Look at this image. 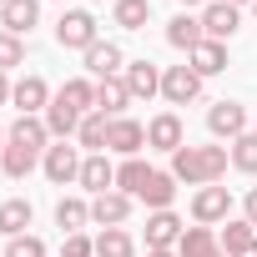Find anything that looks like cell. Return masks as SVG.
Segmentation results:
<instances>
[{
  "label": "cell",
  "mask_w": 257,
  "mask_h": 257,
  "mask_svg": "<svg viewBox=\"0 0 257 257\" xmlns=\"http://www.w3.org/2000/svg\"><path fill=\"white\" fill-rule=\"evenodd\" d=\"M11 86H16V81H11L6 71H0V106H11Z\"/></svg>",
  "instance_id": "38"
},
{
  "label": "cell",
  "mask_w": 257,
  "mask_h": 257,
  "mask_svg": "<svg viewBox=\"0 0 257 257\" xmlns=\"http://www.w3.org/2000/svg\"><path fill=\"white\" fill-rule=\"evenodd\" d=\"M247 11H252V21H257V0H252V6H247Z\"/></svg>",
  "instance_id": "44"
},
{
  "label": "cell",
  "mask_w": 257,
  "mask_h": 257,
  "mask_svg": "<svg viewBox=\"0 0 257 257\" xmlns=\"http://www.w3.org/2000/svg\"><path fill=\"white\" fill-rule=\"evenodd\" d=\"M147 257H177V252H147Z\"/></svg>",
  "instance_id": "42"
},
{
  "label": "cell",
  "mask_w": 257,
  "mask_h": 257,
  "mask_svg": "<svg viewBox=\"0 0 257 257\" xmlns=\"http://www.w3.org/2000/svg\"><path fill=\"white\" fill-rule=\"evenodd\" d=\"M137 212V197H126V192H101V197H91V222L96 227H121L126 217Z\"/></svg>",
  "instance_id": "12"
},
{
  "label": "cell",
  "mask_w": 257,
  "mask_h": 257,
  "mask_svg": "<svg viewBox=\"0 0 257 257\" xmlns=\"http://www.w3.org/2000/svg\"><path fill=\"white\" fill-rule=\"evenodd\" d=\"M202 31H207V41H232L237 31H242V11L237 6H227V0H212V6L202 11Z\"/></svg>",
  "instance_id": "13"
},
{
  "label": "cell",
  "mask_w": 257,
  "mask_h": 257,
  "mask_svg": "<svg viewBox=\"0 0 257 257\" xmlns=\"http://www.w3.org/2000/svg\"><path fill=\"white\" fill-rule=\"evenodd\" d=\"M202 96V76L192 66H167L162 71V101L167 106H192Z\"/></svg>",
  "instance_id": "8"
},
{
  "label": "cell",
  "mask_w": 257,
  "mask_h": 257,
  "mask_svg": "<svg viewBox=\"0 0 257 257\" xmlns=\"http://www.w3.org/2000/svg\"><path fill=\"white\" fill-rule=\"evenodd\" d=\"M147 147H152V152H167V157L187 147V126H182L177 111H157V116L147 121Z\"/></svg>",
  "instance_id": "6"
},
{
  "label": "cell",
  "mask_w": 257,
  "mask_h": 257,
  "mask_svg": "<svg viewBox=\"0 0 257 257\" xmlns=\"http://www.w3.org/2000/svg\"><path fill=\"white\" fill-rule=\"evenodd\" d=\"M0 6H6V0H0Z\"/></svg>",
  "instance_id": "46"
},
{
  "label": "cell",
  "mask_w": 257,
  "mask_h": 257,
  "mask_svg": "<svg viewBox=\"0 0 257 257\" xmlns=\"http://www.w3.org/2000/svg\"><path fill=\"white\" fill-rule=\"evenodd\" d=\"M51 96H56V91H51V86H46V76H36V71H31V76H21V81L11 86V106H16L21 116H46Z\"/></svg>",
  "instance_id": "9"
},
{
  "label": "cell",
  "mask_w": 257,
  "mask_h": 257,
  "mask_svg": "<svg viewBox=\"0 0 257 257\" xmlns=\"http://www.w3.org/2000/svg\"><path fill=\"white\" fill-rule=\"evenodd\" d=\"M227 217H232V192L227 187L212 182V187H197L192 192V222L197 227H222Z\"/></svg>",
  "instance_id": "4"
},
{
  "label": "cell",
  "mask_w": 257,
  "mask_h": 257,
  "mask_svg": "<svg viewBox=\"0 0 257 257\" xmlns=\"http://www.w3.org/2000/svg\"><path fill=\"white\" fill-rule=\"evenodd\" d=\"M81 147L76 142H51L46 147V157H41V172H46V182L51 187H71V182H81Z\"/></svg>",
  "instance_id": "3"
},
{
  "label": "cell",
  "mask_w": 257,
  "mask_h": 257,
  "mask_svg": "<svg viewBox=\"0 0 257 257\" xmlns=\"http://www.w3.org/2000/svg\"><path fill=\"white\" fill-rule=\"evenodd\" d=\"M111 21H116L121 31H147V21H152V0H116V6H111Z\"/></svg>",
  "instance_id": "31"
},
{
  "label": "cell",
  "mask_w": 257,
  "mask_h": 257,
  "mask_svg": "<svg viewBox=\"0 0 257 257\" xmlns=\"http://www.w3.org/2000/svg\"><path fill=\"white\" fill-rule=\"evenodd\" d=\"M96 257H137V237L126 227H101L96 237Z\"/></svg>",
  "instance_id": "30"
},
{
  "label": "cell",
  "mask_w": 257,
  "mask_h": 257,
  "mask_svg": "<svg viewBox=\"0 0 257 257\" xmlns=\"http://www.w3.org/2000/svg\"><path fill=\"white\" fill-rule=\"evenodd\" d=\"M227 152H232V172H242V177H257V132L237 137Z\"/></svg>",
  "instance_id": "33"
},
{
  "label": "cell",
  "mask_w": 257,
  "mask_h": 257,
  "mask_svg": "<svg viewBox=\"0 0 257 257\" xmlns=\"http://www.w3.org/2000/svg\"><path fill=\"white\" fill-rule=\"evenodd\" d=\"M207 132L232 147L237 137H247V106L242 101H212L207 106Z\"/></svg>",
  "instance_id": "5"
},
{
  "label": "cell",
  "mask_w": 257,
  "mask_h": 257,
  "mask_svg": "<svg viewBox=\"0 0 257 257\" xmlns=\"http://www.w3.org/2000/svg\"><path fill=\"white\" fill-rule=\"evenodd\" d=\"M101 41V26H96V16L86 11V6H76V11H61V21H56V46L61 51H91Z\"/></svg>",
  "instance_id": "2"
},
{
  "label": "cell",
  "mask_w": 257,
  "mask_h": 257,
  "mask_svg": "<svg viewBox=\"0 0 257 257\" xmlns=\"http://www.w3.org/2000/svg\"><path fill=\"white\" fill-rule=\"evenodd\" d=\"M56 227H61V237L66 232H86L91 227V202L86 197H61L56 202Z\"/></svg>",
  "instance_id": "25"
},
{
  "label": "cell",
  "mask_w": 257,
  "mask_h": 257,
  "mask_svg": "<svg viewBox=\"0 0 257 257\" xmlns=\"http://www.w3.org/2000/svg\"><path fill=\"white\" fill-rule=\"evenodd\" d=\"M86 71H91V81L121 76V71H126V51H121L116 41H96V46L86 51Z\"/></svg>",
  "instance_id": "15"
},
{
  "label": "cell",
  "mask_w": 257,
  "mask_h": 257,
  "mask_svg": "<svg viewBox=\"0 0 257 257\" xmlns=\"http://www.w3.org/2000/svg\"><path fill=\"white\" fill-rule=\"evenodd\" d=\"M6 137H11V142H21V147H31V152H41V157H46V147H51L46 116H16V121L6 126Z\"/></svg>",
  "instance_id": "19"
},
{
  "label": "cell",
  "mask_w": 257,
  "mask_h": 257,
  "mask_svg": "<svg viewBox=\"0 0 257 257\" xmlns=\"http://www.w3.org/2000/svg\"><path fill=\"white\" fill-rule=\"evenodd\" d=\"M222 247H217V232L212 227H187L182 232V242H177V257H217Z\"/></svg>",
  "instance_id": "29"
},
{
  "label": "cell",
  "mask_w": 257,
  "mask_h": 257,
  "mask_svg": "<svg viewBox=\"0 0 257 257\" xmlns=\"http://www.w3.org/2000/svg\"><path fill=\"white\" fill-rule=\"evenodd\" d=\"M137 202H147L152 212H167V207L177 202V177H172V172H152V182L142 187V197H137Z\"/></svg>",
  "instance_id": "26"
},
{
  "label": "cell",
  "mask_w": 257,
  "mask_h": 257,
  "mask_svg": "<svg viewBox=\"0 0 257 257\" xmlns=\"http://www.w3.org/2000/svg\"><path fill=\"white\" fill-rule=\"evenodd\" d=\"M152 172H157V167H147L142 157H126V162L116 167V192H126V197H142V187L152 182Z\"/></svg>",
  "instance_id": "27"
},
{
  "label": "cell",
  "mask_w": 257,
  "mask_h": 257,
  "mask_svg": "<svg viewBox=\"0 0 257 257\" xmlns=\"http://www.w3.org/2000/svg\"><path fill=\"white\" fill-rule=\"evenodd\" d=\"M187 66H192V71H197V76L207 81V76H222V71L232 66V61H227V46H222V41H202V46H197V51L187 56Z\"/></svg>",
  "instance_id": "22"
},
{
  "label": "cell",
  "mask_w": 257,
  "mask_h": 257,
  "mask_svg": "<svg viewBox=\"0 0 257 257\" xmlns=\"http://www.w3.org/2000/svg\"><path fill=\"white\" fill-rule=\"evenodd\" d=\"M61 257H96V237H86V232H66Z\"/></svg>",
  "instance_id": "36"
},
{
  "label": "cell",
  "mask_w": 257,
  "mask_h": 257,
  "mask_svg": "<svg viewBox=\"0 0 257 257\" xmlns=\"http://www.w3.org/2000/svg\"><path fill=\"white\" fill-rule=\"evenodd\" d=\"M56 96H61L66 106H76L81 116H91V111H96V81H91V76H71Z\"/></svg>",
  "instance_id": "28"
},
{
  "label": "cell",
  "mask_w": 257,
  "mask_h": 257,
  "mask_svg": "<svg viewBox=\"0 0 257 257\" xmlns=\"http://www.w3.org/2000/svg\"><path fill=\"white\" fill-rule=\"evenodd\" d=\"M6 257H51V252H46V242L36 232H21V237L6 242Z\"/></svg>",
  "instance_id": "35"
},
{
  "label": "cell",
  "mask_w": 257,
  "mask_h": 257,
  "mask_svg": "<svg viewBox=\"0 0 257 257\" xmlns=\"http://www.w3.org/2000/svg\"><path fill=\"white\" fill-rule=\"evenodd\" d=\"M227 6H237V11H242V6H252V0H227Z\"/></svg>",
  "instance_id": "41"
},
{
  "label": "cell",
  "mask_w": 257,
  "mask_h": 257,
  "mask_svg": "<svg viewBox=\"0 0 257 257\" xmlns=\"http://www.w3.org/2000/svg\"><path fill=\"white\" fill-rule=\"evenodd\" d=\"M252 242H257V227H252L247 217H227V222H222V232H217V247H222L227 257H237V252H247Z\"/></svg>",
  "instance_id": "23"
},
{
  "label": "cell",
  "mask_w": 257,
  "mask_h": 257,
  "mask_svg": "<svg viewBox=\"0 0 257 257\" xmlns=\"http://www.w3.org/2000/svg\"><path fill=\"white\" fill-rule=\"evenodd\" d=\"M217 257H227V252H217Z\"/></svg>",
  "instance_id": "45"
},
{
  "label": "cell",
  "mask_w": 257,
  "mask_h": 257,
  "mask_svg": "<svg viewBox=\"0 0 257 257\" xmlns=\"http://www.w3.org/2000/svg\"><path fill=\"white\" fill-rule=\"evenodd\" d=\"M202 41H207L202 16H187V11H182V16H172V21H167V46H172V51H187V56H192Z\"/></svg>",
  "instance_id": "16"
},
{
  "label": "cell",
  "mask_w": 257,
  "mask_h": 257,
  "mask_svg": "<svg viewBox=\"0 0 257 257\" xmlns=\"http://www.w3.org/2000/svg\"><path fill=\"white\" fill-rule=\"evenodd\" d=\"M126 106H132V91H126V81H121V76H106V81H96V111H101L106 121L126 116Z\"/></svg>",
  "instance_id": "18"
},
{
  "label": "cell",
  "mask_w": 257,
  "mask_h": 257,
  "mask_svg": "<svg viewBox=\"0 0 257 257\" xmlns=\"http://www.w3.org/2000/svg\"><path fill=\"white\" fill-rule=\"evenodd\" d=\"M0 257H6V252H0Z\"/></svg>",
  "instance_id": "47"
},
{
  "label": "cell",
  "mask_w": 257,
  "mask_h": 257,
  "mask_svg": "<svg viewBox=\"0 0 257 257\" xmlns=\"http://www.w3.org/2000/svg\"><path fill=\"white\" fill-rule=\"evenodd\" d=\"M187 222L167 207V212H147V252H177Z\"/></svg>",
  "instance_id": "10"
},
{
  "label": "cell",
  "mask_w": 257,
  "mask_h": 257,
  "mask_svg": "<svg viewBox=\"0 0 257 257\" xmlns=\"http://www.w3.org/2000/svg\"><path fill=\"white\" fill-rule=\"evenodd\" d=\"M31 222H36V207L26 197H6L0 202V237H21Z\"/></svg>",
  "instance_id": "24"
},
{
  "label": "cell",
  "mask_w": 257,
  "mask_h": 257,
  "mask_svg": "<svg viewBox=\"0 0 257 257\" xmlns=\"http://www.w3.org/2000/svg\"><path fill=\"white\" fill-rule=\"evenodd\" d=\"M0 152H6V126H0Z\"/></svg>",
  "instance_id": "43"
},
{
  "label": "cell",
  "mask_w": 257,
  "mask_h": 257,
  "mask_svg": "<svg viewBox=\"0 0 257 257\" xmlns=\"http://www.w3.org/2000/svg\"><path fill=\"white\" fill-rule=\"evenodd\" d=\"M106 126H111V121H106L101 111L81 116V132H76V147H81L86 157H91V152H106Z\"/></svg>",
  "instance_id": "32"
},
{
  "label": "cell",
  "mask_w": 257,
  "mask_h": 257,
  "mask_svg": "<svg viewBox=\"0 0 257 257\" xmlns=\"http://www.w3.org/2000/svg\"><path fill=\"white\" fill-rule=\"evenodd\" d=\"M16 66H26V41L21 36H11V31H0V71H16Z\"/></svg>",
  "instance_id": "34"
},
{
  "label": "cell",
  "mask_w": 257,
  "mask_h": 257,
  "mask_svg": "<svg viewBox=\"0 0 257 257\" xmlns=\"http://www.w3.org/2000/svg\"><path fill=\"white\" fill-rule=\"evenodd\" d=\"M142 147H147V126H142L137 116H116V121L106 126V152H116L121 162H126V157H142Z\"/></svg>",
  "instance_id": "7"
},
{
  "label": "cell",
  "mask_w": 257,
  "mask_h": 257,
  "mask_svg": "<svg viewBox=\"0 0 257 257\" xmlns=\"http://www.w3.org/2000/svg\"><path fill=\"white\" fill-rule=\"evenodd\" d=\"M46 132H51V142H71V137L81 132V111L66 106L61 96H51V106H46Z\"/></svg>",
  "instance_id": "20"
},
{
  "label": "cell",
  "mask_w": 257,
  "mask_h": 257,
  "mask_svg": "<svg viewBox=\"0 0 257 257\" xmlns=\"http://www.w3.org/2000/svg\"><path fill=\"white\" fill-rule=\"evenodd\" d=\"M81 187H86L91 197L111 192V187H116V162H111L106 152H91V157L81 162Z\"/></svg>",
  "instance_id": "17"
},
{
  "label": "cell",
  "mask_w": 257,
  "mask_h": 257,
  "mask_svg": "<svg viewBox=\"0 0 257 257\" xmlns=\"http://www.w3.org/2000/svg\"><path fill=\"white\" fill-rule=\"evenodd\" d=\"M41 6H46V0H41Z\"/></svg>",
  "instance_id": "48"
},
{
  "label": "cell",
  "mask_w": 257,
  "mask_h": 257,
  "mask_svg": "<svg viewBox=\"0 0 257 257\" xmlns=\"http://www.w3.org/2000/svg\"><path fill=\"white\" fill-rule=\"evenodd\" d=\"M36 26H41V0H6V6H0V31L26 41Z\"/></svg>",
  "instance_id": "14"
},
{
  "label": "cell",
  "mask_w": 257,
  "mask_h": 257,
  "mask_svg": "<svg viewBox=\"0 0 257 257\" xmlns=\"http://www.w3.org/2000/svg\"><path fill=\"white\" fill-rule=\"evenodd\" d=\"M121 81H126V91H132V101H152V96H162V66H152L147 56H142V61H126Z\"/></svg>",
  "instance_id": "11"
},
{
  "label": "cell",
  "mask_w": 257,
  "mask_h": 257,
  "mask_svg": "<svg viewBox=\"0 0 257 257\" xmlns=\"http://www.w3.org/2000/svg\"><path fill=\"white\" fill-rule=\"evenodd\" d=\"M237 257H257V242H252V247H247V252H237Z\"/></svg>",
  "instance_id": "40"
},
{
  "label": "cell",
  "mask_w": 257,
  "mask_h": 257,
  "mask_svg": "<svg viewBox=\"0 0 257 257\" xmlns=\"http://www.w3.org/2000/svg\"><path fill=\"white\" fill-rule=\"evenodd\" d=\"M227 167H232V152L227 147H182V152H172V177L177 182H187V187H212V182H222L227 177Z\"/></svg>",
  "instance_id": "1"
},
{
  "label": "cell",
  "mask_w": 257,
  "mask_h": 257,
  "mask_svg": "<svg viewBox=\"0 0 257 257\" xmlns=\"http://www.w3.org/2000/svg\"><path fill=\"white\" fill-rule=\"evenodd\" d=\"M182 6H187V11H192V6H202V11H207V6H212V0H182Z\"/></svg>",
  "instance_id": "39"
},
{
  "label": "cell",
  "mask_w": 257,
  "mask_h": 257,
  "mask_svg": "<svg viewBox=\"0 0 257 257\" xmlns=\"http://www.w3.org/2000/svg\"><path fill=\"white\" fill-rule=\"evenodd\" d=\"M242 217H247V222H252V227H257V187H252V192H247V202H242Z\"/></svg>",
  "instance_id": "37"
},
{
  "label": "cell",
  "mask_w": 257,
  "mask_h": 257,
  "mask_svg": "<svg viewBox=\"0 0 257 257\" xmlns=\"http://www.w3.org/2000/svg\"><path fill=\"white\" fill-rule=\"evenodd\" d=\"M36 167H41V152H31V147H21V142H11V137H6V152H0V172H6L11 182H26Z\"/></svg>",
  "instance_id": "21"
}]
</instances>
